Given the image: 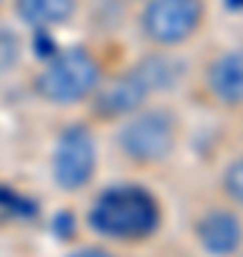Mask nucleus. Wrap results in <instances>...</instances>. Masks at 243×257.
<instances>
[{"label": "nucleus", "mask_w": 243, "mask_h": 257, "mask_svg": "<svg viewBox=\"0 0 243 257\" xmlns=\"http://www.w3.org/2000/svg\"><path fill=\"white\" fill-rule=\"evenodd\" d=\"M6 3H12V0H0V9H3V6H6Z\"/></svg>", "instance_id": "13"}, {"label": "nucleus", "mask_w": 243, "mask_h": 257, "mask_svg": "<svg viewBox=\"0 0 243 257\" xmlns=\"http://www.w3.org/2000/svg\"><path fill=\"white\" fill-rule=\"evenodd\" d=\"M189 243L200 257H237L243 248V211L223 197L195 209L189 217Z\"/></svg>", "instance_id": "6"}, {"label": "nucleus", "mask_w": 243, "mask_h": 257, "mask_svg": "<svg viewBox=\"0 0 243 257\" xmlns=\"http://www.w3.org/2000/svg\"><path fill=\"white\" fill-rule=\"evenodd\" d=\"M63 257H129V251L112 246V243H106V240L89 237V240L75 243L72 248H66Z\"/></svg>", "instance_id": "11"}, {"label": "nucleus", "mask_w": 243, "mask_h": 257, "mask_svg": "<svg viewBox=\"0 0 243 257\" xmlns=\"http://www.w3.org/2000/svg\"><path fill=\"white\" fill-rule=\"evenodd\" d=\"M52 180L60 192L80 194L97 175V143L86 123H69L52 149Z\"/></svg>", "instance_id": "5"}, {"label": "nucleus", "mask_w": 243, "mask_h": 257, "mask_svg": "<svg viewBox=\"0 0 243 257\" xmlns=\"http://www.w3.org/2000/svg\"><path fill=\"white\" fill-rule=\"evenodd\" d=\"M152 94H155L152 80L143 74L141 66H132V69L117 72L112 77L106 74L103 83L94 89V94L89 97V106L103 120H123L132 111L143 109Z\"/></svg>", "instance_id": "7"}, {"label": "nucleus", "mask_w": 243, "mask_h": 257, "mask_svg": "<svg viewBox=\"0 0 243 257\" xmlns=\"http://www.w3.org/2000/svg\"><path fill=\"white\" fill-rule=\"evenodd\" d=\"M106 69L100 57L86 46H66L46 55L43 66L32 74V94L49 106H77L94 94Z\"/></svg>", "instance_id": "2"}, {"label": "nucleus", "mask_w": 243, "mask_h": 257, "mask_svg": "<svg viewBox=\"0 0 243 257\" xmlns=\"http://www.w3.org/2000/svg\"><path fill=\"white\" fill-rule=\"evenodd\" d=\"M237 257H243V248H240V251H237Z\"/></svg>", "instance_id": "15"}, {"label": "nucleus", "mask_w": 243, "mask_h": 257, "mask_svg": "<svg viewBox=\"0 0 243 257\" xmlns=\"http://www.w3.org/2000/svg\"><path fill=\"white\" fill-rule=\"evenodd\" d=\"M203 92L217 109L243 111V46L220 49L203 66Z\"/></svg>", "instance_id": "8"}, {"label": "nucleus", "mask_w": 243, "mask_h": 257, "mask_svg": "<svg viewBox=\"0 0 243 257\" xmlns=\"http://www.w3.org/2000/svg\"><path fill=\"white\" fill-rule=\"evenodd\" d=\"M12 9L23 26L35 32H49L72 23L80 9V0H12Z\"/></svg>", "instance_id": "9"}, {"label": "nucleus", "mask_w": 243, "mask_h": 257, "mask_svg": "<svg viewBox=\"0 0 243 257\" xmlns=\"http://www.w3.org/2000/svg\"><path fill=\"white\" fill-rule=\"evenodd\" d=\"M126 3H143V0H126Z\"/></svg>", "instance_id": "14"}, {"label": "nucleus", "mask_w": 243, "mask_h": 257, "mask_svg": "<svg viewBox=\"0 0 243 257\" xmlns=\"http://www.w3.org/2000/svg\"><path fill=\"white\" fill-rule=\"evenodd\" d=\"M86 229L117 248H143L163 231L166 209L149 186L114 183L94 192L86 209Z\"/></svg>", "instance_id": "1"}, {"label": "nucleus", "mask_w": 243, "mask_h": 257, "mask_svg": "<svg viewBox=\"0 0 243 257\" xmlns=\"http://www.w3.org/2000/svg\"><path fill=\"white\" fill-rule=\"evenodd\" d=\"M209 18V0H143L141 26L143 40L155 52H172L195 40Z\"/></svg>", "instance_id": "4"}, {"label": "nucleus", "mask_w": 243, "mask_h": 257, "mask_svg": "<svg viewBox=\"0 0 243 257\" xmlns=\"http://www.w3.org/2000/svg\"><path fill=\"white\" fill-rule=\"evenodd\" d=\"M18 55H20V40L9 29H0V74L9 72L12 66L18 63Z\"/></svg>", "instance_id": "12"}, {"label": "nucleus", "mask_w": 243, "mask_h": 257, "mask_svg": "<svg viewBox=\"0 0 243 257\" xmlns=\"http://www.w3.org/2000/svg\"><path fill=\"white\" fill-rule=\"evenodd\" d=\"M217 189H220V197L226 203H232L237 211H243V155L232 157L223 166L220 180H217Z\"/></svg>", "instance_id": "10"}, {"label": "nucleus", "mask_w": 243, "mask_h": 257, "mask_svg": "<svg viewBox=\"0 0 243 257\" xmlns=\"http://www.w3.org/2000/svg\"><path fill=\"white\" fill-rule=\"evenodd\" d=\"M117 135H114V146L123 155L126 163L135 169H158L169 163L180 146V117L175 109L169 106H143V109L132 111L129 117L117 120Z\"/></svg>", "instance_id": "3"}]
</instances>
